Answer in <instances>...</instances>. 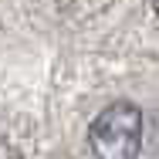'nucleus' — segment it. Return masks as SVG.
Returning a JSON list of instances; mask_svg holds the SVG:
<instances>
[{
  "label": "nucleus",
  "mask_w": 159,
  "mask_h": 159,
  "mask_svg": "<svg viewBox=\"0 0 159 159\" xmlns=\"http://www.w3.org/2000/svg\"><path fill=\"white\" fill-rule=\"evenodd\" d=\"M0 159H24V156H20L17 146H10L7 139H0Z\"/></svg>",
  "instance_id": "obj_2"
},
{
  "label": "nucleus",
  "mask_w": 159,
  "mask_h": 159,
  "mask_svg": "<svg viewBox=\"0 0 159 159\" xmlns=\"http://www.w3.org/2000/svg\"><path fill=\"white\" fill-rule=\"evenodd\" d=\"M95 159H139L142 149V112L135 102H112L88 129Z\"/></svg>",
  "instance_id": "obj_1"
},
{
  "label": "nucleus",
  "mask_w": 159,
  "mask_h": 159,
  "mask_svg": "<svg viewBox=\"0 0 159 159\" xmlns=\"http://www.w3.org/2000/svg\"><path fill=\"white\" fill-rule=\"evenodd\" d=\"M156 17H159V0H156Z\"/></svg>",
  "instance_id": "obj_3"
}]
</instances>
